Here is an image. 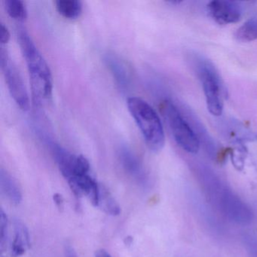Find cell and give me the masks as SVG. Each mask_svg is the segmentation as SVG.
<instances>
[{
    "label": "cell",
    "mask_w": 257,
    "mask_h": 257,
    "mask_svg": "<svg viewBox=\"0 0 257 257\" xmlns=\"http://www.w3.org/2000/svg\"><path fill=\"white\" fill-rule=\"evenodd\" d=\"M192 64L202 84L203 91L209 112L215 116L223 111L222 95L225 94L223 83L213 64L201 56H194Z\"/></svg>",
    "instance_id": "277c9868"
},
{
    "label": "cell",
    "mask_w": 257,
    "mask_h": 257,
    "mask_svg": "<svg viewBox=\"0 0 257 257\" xmlns=\"http://www.w3.org/2000/svg\"><path fill=\"white\" fill-rule=\"evenodd\" d=\"M30 234L26 225L19 219L14 222V238L12 243L13 257L22 256L30 248Z\"/></svg>",
    "instance_id": "30bf717a"
},
{
    "label": "cell",
    "mask_w": 257,
    "mask_h": 257,
    "mask_svg": "<svg viewBox=\"0 0 257 257\" xmlns=\"http://www.w3.org/2000/svg\"><path fill=\"white\" fill-rule=\"evenodd\" d=\"M55 7L62 17L70 20L78 19L82 13V4L79 0H56Z\"/></svg>",
    "instance_id": "7c38bea8"
},
{
    "label": "cell",
    "mask_w": 257,
    "mask_h": 257,
    "mask_svg": "<svg viewBox=\"0 0 257 257\" xmlns=\"http://www.w3.org/2000/svg\"><path fill=\"white\" fill-rule=\"evenodd\" d=\"M0 66L13 100L22 110H28L30 99L26 85L17 65L4 46L0 50Z\"/></svg>",
    "instance_id": "8992f818"
},
{
    "label": "cell",
    "mask_w": 257,
    "mask_h": 257,
    "mask_svg": "<svg viewBox=\"0 0 257 257\" xmlns=\"http://www.w3.org/2000/svg\"><path fill=\"white\" fill-rule=\"evenodd\" d=\"M207 11L213 20L220 25L237 23L242 16L240 6L228 0L211 1L207 5Z\"/></svg>",
    "instance_id": "52a82bcc"
},
{
    "label": "cell",
    "mask_w": 257,
    "mask_h": 257,
    "mask_svg": "<svg viewBox=\"0 0 257 257\" xmlns=\"http://www.w3.org/2000/svg\"><path fill=\"white\" fill-rule=\"evenodd\" d=\"M8 240V217L4 210L0 212V243L1 250L4 252L7 247Z\"/></svg>",
    "instance_id": "ac0fdd59"
},
{
    "label": "cell",
    "mask_w": 257,
    "mask_h": 257,
    "mask_svg": "<svg viewBox=\"0 0 257 257\" xmlns=\"http://www.w3.org/2000/svg\"><path fill=\"white\" fill-rule=\"evenodd\" d=\"M241 240L248 257H257V236L244 233L241 236Z\"/></svg>",
    "instance_id": "e0dca14e"
},
{
    "label": "cell",
    "mask_w": 257,
    "mask_h": 257,
    "mask_svg": "<svg viewBox=\"0 0 257 257\" xmlns=\"http://www.w3.org/2000/svg\"><path fill=\"white\" fill-rule=\"evenodd\" d=\"M161 110L177 144L187 153H198L201 146L199 138L177 105L171 100H164Z\"/></svg>",
    "instance_id": "5b68a950"
},
{
    "label": "cell",
    "mask_w": 257,
    "mask_h": 257,
    "mask_svg": "<svg viewBox=\"0 0 257 257\" xmlns=\"http://www.w3.org/2000/svg\"><path fill=\"white\" fill-rule=\"evenodd\" d=\"M127 106L148 148L155 153L161 151L165 144V132L154 108L138 97H128Z\"/></svg>",
    "instance_id": "3957f363"
},
{
    "label": "cell",
    "mask_w": 257,
    "mask_h": 257,
    "mask_svg": "<svg viewBox=\"0 0 257 257\" xmlns=\"http://www.w3.org/2000/svg\"><path fill=\"white\" fill-rule=\"evenodd\" d=\"M65 254L66 257H79L73 246L70 245H66Z\"/></svg>",
    "instance_id": "44dd1931"
},
{
    "label": "cell",
    "mask_w": 257,
    "mask_h": 257,
    "mask_svg": "<svg viewBox=\"0 0 257 257\" xmlns=\"http://www.w3.org/2000/svg\"><path fill=\"white\" fill-rule=\"evenodd\" d=\"M98 207L109 215L118 216L120 214V207L109 191L104 186H100V198Z\"/></svg>",
    "instance_id": "9a60e30c"
},
{
    "label": "cell",
    "mask_w": 257,
    "mask_h": 257,
    "mask_svg": "<svg viewBox=\"0 0 257 257\" xmlns=\"http://www.w3.org/2000/svg\"><path fill=\"white\" fill-rule=\"evenodd\" d=\"M118 159L124 171L135 180L141 186L148 185L149 180L147 173L144 171V167L141 161L132 153L130 150L124 147L118 153Z\"/></svg>",
    "instance_id": "9c48e42d"
},
{
    "label": "cell",
    "mask_w": 257,
    "mask_h": 257,
    "mask_svg": "<svg viewBox=\"0 0 257 257\" xmlns=\"http://www.w3.org/2000/svg\"><path fill=\"white\" fill-rule=\"evenodd\" d=\"M106 62L113 74L114 78L121 87H125L128 83V70L125 68L126 66L119 58L114 55H107Z\"/></svg>",
    "instance_id": "4fadbf2b"
},
{
    "label": "cell",
    "mask_w": 257,
    "mask_h": 257,
    "mask_svg": "<svg viewBox=\"0 0 257 257\" xmlns=\"http://www.w3.org/2000/svg\"><path fill=\"white\" fill-rule=\"evenodd\" d=\"M95 257H112V255L105 250V249H98L97 252H95Z\"/></svg>",
    "instance_id": "7402d4cb"
},
{
    "label": "cell",
    "mask_w": 257,
    "mask_h": 257,
    "mask_svg": "<svg viewBox=\"0 0 257 257\" xmlns=\"http://www.w3.org/2000/svg\"><path fill=\"white\" fill-rule=\"evenodd\" d=\"M234 37L241 43H249L257 40V18L246 21L236 31Z\"/></svg>",
    "instance_id": "5bb4252c"
},
{
    "label": "cell",
    "mask_w": 257,
    "mask_h": 257,
    "mask_svg": "<svg viewBox=\"0 0 257 257\" xmlns=\"http://www.w3.org/2000/svg\"><path fill=\"white\" fill-rule=\"evenodd\" d=\"M195 174L207 201L223 217L242 226L252 223L254 213L251 207L216 173L205 165H199L195 167Z\"/></svg>",
    "instance_id": "6da1fadb"
},
{
    "label": "cell",
    "mask_w": 257,
    "mask_h": 257,
    "mask_svg": "<svg viewBox=\"0 0 257 257\" xmlns=\"http://www.w3.org/2000/svg\"><path fill=\"white\" fill-rule=\"evenodd\" d=\"M10 40V33L7 27L4 24H1L0 26V43L1 46L7 44Z\"/></svg>",
    "instance_id": "d6986e66"
},
{
    "label": "cell",
    "mask_w": 257,
    "mask_h": 257,
    "mask_svg": "<svg viewBox=\"0 0 257 257\" xmlns=\"http://www.w3.org/2000/svg\"><path fill=\"white\" fill-rule=\"evenodd\" d=\"M67 181L76 197H87L94 207H98L100 186L90 173L75 176Z\"/></svg>",
    "instance_id": "ba28073f"
},
{
    "label": "cell",
    "mask_w": 257,
    "mask_h": 257,
    "mask_svg": "<svg viewBox=\"0 0 257 257\" xmlns=\"http://www.w3.org/2000/svg\"><path fill=\"white\" fill-rule=\"evenodd\" d=\"M18 41L28 67L33 100L36 104L42 105L52 97V72L25 28H19L18 30Z\"/></svg>",
    "instance_id": "7a4b0ae2"
},
{
    "label": "cell",
    "mask_w": 257,
    "mask_h": 257,
    "mask_svg": "<svg viewBox=\"0 0 257 257\" xmlns=\"http://www.w3.org/2000/svg\"><path fill=\"white\" fill-rule=\"evenodd\" d=\"M7 14L18 22H25L28 18V10L22 0H6L4 2Z\"/></svg>",
    "instance_id": "2e32d148"
},
{
    "label": "cell",
    "mask_w": 257,
    "mask_h": 257,
    "mask_svg": "<svg viewBox=\"0 0 257 257\" xmlns=\"http://www.w3.org/2000/svg\"><path fill=\"white\" fill-rule=\"evenodd\" d=\"M53 198L57 207H58L60 210L64 208V198H63L62 195L58 193L55 194Z\"/></svg>",
    "instance_id": "ffe728a7"
},
{
    "label": "cell",
    "mask_w": 257,
    "mask_h": 257,
    "mask_svg": "<svg viewBox=\"0 0 257 257\" xmlns=\"http://www.w3.org/2000/svg\"><path fill=\"white\" fill-rule=\"evenodd\" d=\"M0 186L3 193L12 203L19 204L22 201V192L17 183L12 176L4 169L0 171Z\"/></svg>",
    "instance_id": "8fae6325"
}]
</instances>
